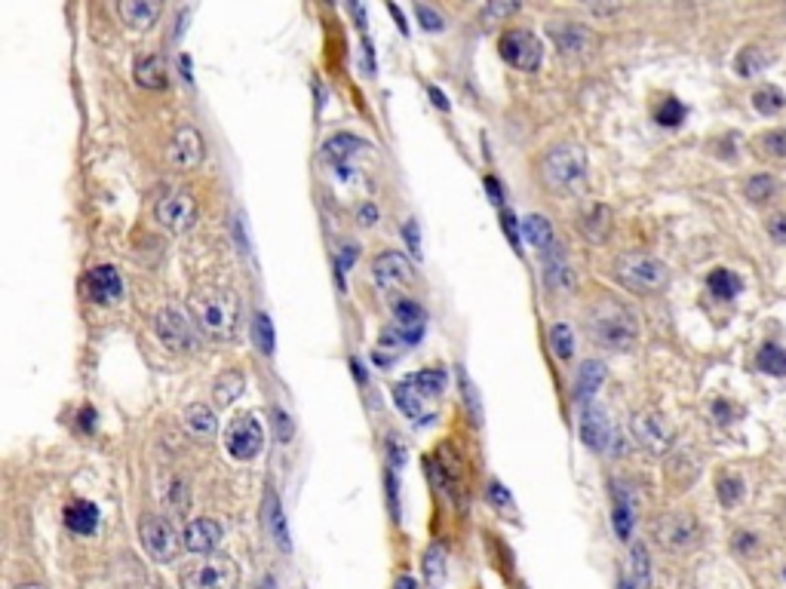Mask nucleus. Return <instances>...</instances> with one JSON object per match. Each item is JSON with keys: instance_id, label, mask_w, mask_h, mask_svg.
<instances>
[{"instance_id": "1", "label": "nucleus", "mask_w": 786, "mask_h": 589, "mask_svg": "<svg viewBox=\"0 0 786 589\" xmlns=\"http://www.w3.org/2000/svg\"><path fill=\"white\" fill-rule=\"evenodd\" d=\"M191 313L206 335L212 338H230L237 329V295L221 286H200L191 295Z\"/></svg>"}, {"instance_id": "2", "label": "nucleus", "mask_w": 786, "mask_h": 589, "mask_svg": "<svg viewBox=\"0 0 786 589\" xmlns=\"http://www.w3.org/2000/svg\"><path fill=\"white\" fill-rule=\"evenodd\" d=\"M590 335L608 350H630L639 341V320L627 304L602 301L590 313Z\"/></svg>"}, {"instance_id": "3", "label": "nucleus", "mask_w": 786, "mask_h": 589, "mask_svg": "<svg viewBox=\"0 0 786 589\" xmlns=\"http://www.w3.org/2000/svg\"><path fill=\"white\" fill-rule=\"evenodd\" d=\"M615 277L633 292L655 295L669 283V268L648 252H624L615 261Z\"/></svg>"}, {"instance_id": "4", "label": "nucleus", "mask_w": 786, "mask_h": 589, "mask_svg": "<svg viewBox=\"0 0 786 589\" xmlns=\"http://www.w3.org/2000/svg\"><path fill=\"white\" fill-rule=\"evenodd\" d=\"M544 181L553 190H577L587 178V154L581 145L575 142H559L544 154L541 163Z\"/></svg>"}, {"instance_id": "5", "label": "nucleus", "mask_w": 786, "mask_h": 589, "mask_svg": "<svg viewBox=\"0 0 786 589\" xmlns=\"http://www.w3.org/2000/svg\"><path fill=\"white\" fill-rule=\"evenodd\" d=\"M240 571L228 555H200L181 571V589H237Z\"/></svg>"}, {"instance_id": "6", "label": "nucleus", "mask_w": 786, "mask_h": 589, "mask_svg": "<svg viewBox=\"0 0 786 589\" xmlns=\"http://www.w3.org/2000/svg\"><path fill=\"white\" fill-rule=\"evenodd\" d=\"M138 537H142L145 550L160 562H172L181 546H185L181 543L176 522L160 516V513H148V516L142 519V525H138Z\"/></svg>"}, {"instance_id": "7", "label": "nucleus", "mask_w": 786, "mask_h": 589, "mask_svg": "<svg viewBox=\"0 0 786 589\" xmlns=\"http://www.w3.org/2000/svg\"><path fill=\"white\" fill-rule=\"evenodd\" d=\"M154 218L163 224L172 234H181V230L194 228L197 221V200L191 197V190L185 188H172L160 200L154 203Z\"/></svg>"}, {"instance_id": "8", "label": "nucleus", "mask_w": 786, "mask_h": 589, "mask_svg": "<svg viewBox=\"0 0 786 589\" xmlns=\"http://www.w3.org/2000/svg\"><path fill=\"white\" fill-rule=\"evenodd\" d=\"M658 543L669 553H689L700 541V525L691 513H667L655 525Z\"/></svg>"}, {"instance_id": "9", "label": "nucleus", "mask_w": 786, "mask_h": 589, "mask_svg": "<svg viewBox=\"0 0 786 589\" xmlns=\"http://www.w3.org/2000/svg\"><path fill=\"white\" fill-rule=\"evenodd\" d=\"M498 53L504 56V62H510L513 68H523V71H535L541 65V40H537L532 31L526 28H507L504 35L498 37Z\"/></svg>"}, {"instance_id": "10", "label": "nucleus", "mask_w": 786, "mask_h": 589, "mask_svg": "<svg viewBox=\"0 0 786 589\" xmlns=\"http://www.w3.org/2000/svg\"><path fill=\"white\" fill-rule=\"evenodd\" d=\"M154 331L163 344L172 347V350H194L197 347V331H194V322L179 310V307H163L157 310L154 317Z\"/></svg>"}, {"instance_id": "11", "label": "nucleus", "mask_w": 786, "mask_h": 589, "mask_svg": "<svg viewBox=\"0 0 786 589\" xmlns=\"http://www.w3.org/2000/svg\"><path fill=\"white\" fill-rule=\"evenodd\" d=\"M264 445V433L261 424L255 421V414H240L234 418L225 430V448L230 452V458L237 461H250L261 452Z\"/></svg>"}, {"instance_id": "12", "label": "nucleus", "mask_w": 786, "mask_h": 589, "mask_svg": "<svg viewBox=\"0 0 786 589\" xmlns=\"http://www.w3.org/2000/svg\"><path fill=\"white\" fill-rule=\"evenodd\" d=\"M372 273H375V283L387 289V292H400V289H409L415 283L412 261L405 259L403 252H396V249H387V252L378 255V259L372 261Z\"/></svg>"}, {"instance_id": "13", "label": "nucleus", "mask_w": 786, "mask_h": 589, "mask_svg": "<svg viewBox=\"0 0 786 589\" xmlns=\"http://www.w3.org/2000/svg\"><path fill=\"white\" fill-rule=\"evenodd\" d=\"M633 436L642 448H648V452H655V454H664L667 448L673 445L676 430L660 411H639L633 418Z\"/></svg>"}, {"instance_id": "14", "label": "nucleus", "mask_w": 786, "mask_h": 589, "mask_svg": "<svg viewBox=\"0 0 786 589\" xmlns=\"http://www.w3.org/2000/svg\"><path fill=\"white\" fill-rule=\"evenodd\" d=\"M581 439L587 448H593V452H608V448H615L611 442H618V433L615 427H611V421L606 418V411L599 409V405H584L581 411Z\"/></svg>"}, {"instance_id": "15", "label": "nucleus", "mask_w": 786, "mask_h": 589, "mask_svg": "<svg viewBox=\"0 0 786 589\" xmlns=\"http://www.w3.org/2000/svg\"><path fill=\"white\" fill-rule=\"evenodd\" d=\"M541 264H544V279L553 292H572L575 289V273H572V264L566 259V249H562L556 239L541 249Z\"/></svg>"}, {"instance_id": "16", "label": "nucleus", "mask_w": 786, "mask_h": 589, "mask_svg": "<svg viewBox=\"0 0 786 589\" xmlns=\"http://www.w3.org/2000/svg\"><path fill=\"white\" fill-rule=\"evenodd\" d=\"M547 35L562 53H572V56L590 53L593 44H596V35L581 22H550Z\"/></svg>"}, {"instance_id": "17", "label": "nucleus", "mask_w": 786, "mask_h": 589, "mask_svg": "<svg viewBox=\"0 0 786 589\" xmlns=\"http://www.w3.org/2000/svg\"><path fill=\"white\" fill-rule=\"evenodd\" d=\"M169 160L179 169H194L203 160V136L194 127H179L169 142Z\"/></svg>"}, {"instance_id": "18", "label": "nucleus", "mask_w": 786, "mask_h": 589, "mask_svg": "<svg viewBox=\"0 0 786 589\" xmlns=\"http://www.w3.org/2000/svg\"><path fill=\"white\" fill-rule=\"evenodd\" d=\"M181 543H185L188 553L197 555H212L215 546L221 543V525L212 519H194L188 522L185 531H181Z\"/></svg>"}, {"instance_id": "19", "label": "nucleus", "mask_w": 786, "mask_h": 589, "mask_svg": "<svg viewBox=\"0 0 786 589\" xmlns=\"http://www.w3.org/2000/svg\"><path fill=\"white\" fill-rule=\"evenodd\" d=\"M393 317H396V329L403 331V338L409 344H418L421 335H424V326H427V313L424 307L412 298H396L393 301Z\"/></svg>"}, {"instance_id": "20", "label": "nucleus", "mask_w": 786, "mask_h": 589, "mask_svg": "<svg viewBox=\"0 0 786 589\" xmlns=\"http://www.w3.org/2000/svg\"><path fill=\"white\" fill-rule=\"evenodd\" d=\"M87 289H89V298H93V301L107 304V301H117V298L123 295V279L111 264H98V268L89 270Z\"/></svg>"}, {"instance_id": "21", "label": "nucleus", "mask_w": 786, "mask_h": 589, "mask_svg": "<svg viewBox=\"0 0 786 589\" xmlns=\"http://www.w3.org/2000/svg\"><path fill=\"white\" fill-rule=\"evenodd\" d=\"M132 74H136L138 86H145V89H167V83H169V68L160 53H142L136 59Z\"/></svg>"}, {"instance_id": "22", "label": "nucleus", "mask_w": 786, "mask_h": 589, "mask_svg": "<svg viewBox=\"0 0 786 589\" xmlns=\"http://www.w3.org/2000/svg\"><path fill=\"white\" fill-rule=\"evenodd\" d=\"M264 525H268V534L280 550L289 553L292 550V537H289V525L283 516V507H280V497L274 488H268V497H264Z\"/></svg>"}, {"instance_id": "23", "label": "nucleus", "mask_w": 786, "mask_h": 589, "mask_svg": "<svg viewBox=\"0 0 786 589\" xmlns=\"http://www.w3.org/2000/svg\"><path fill=\"white\" fill-rule=\"evenodd\" d=\"M393 400H396V405H400V409H403L405 414H409L412 421H415V424H418V421H421V424H427V421H434V409H427V405H424L427 396H421L418 390L412 387L405 378L393 387Z\"/></svg>"}, {"instance_id": "24", "label": "nucleus", "mask_w": 786, "mask_h": 589, "mask_svg": "<svg viewBox=\"0 0 786 589\" xmlns=\"http://www.w3.org/2000/svg\"><path fill=\"white\" fill-rule=\"evenodd\" d=\"M117 13L123 15V22L132 25V28H148V25H154L157 15L163 13V4H157V0H123L117 6Z\"/></svg>"}, {"instance_id": "25", "label": "nucleus", "mask_w": 786, "mask_h": 589, "mask_svg": "<svg viewBox=\"0 0 786 589\" xmlns=\"http://www.w3.org/2000/svg\"><path fill=\"white\" fill-rule=\"evenodd\" d=\"M362 147H369L362 138L351 136V132H335V136L329 138L326 145H322V157L338 163V166H347V160H351L353 154H360Z\"/></svg>"}, {"instance_id": "26", "label": "nucleus", "mask_w": 786, "mask_h": 589, "mask_svg": "<svg viewBox=\"0 0 786 589\" xmlns=\"http://www.w3.org/2000/svg\"><path fill=\"white\" fill-rule=\"evenodd\" d=\"M602 381H606V366H602L599 360H587L581 369H577V378H575V396L581 402L590 405L593 393L602 387Z\"/></svg>"}, {"instance_id": "27", "label": "nucleus", "mask_w": 786, "mask_h": 589, "mask_svg": "<svg viewBox=\"0 0 786 589\" xmlns=\"http://www.w3.org/2000/svg\"><path fill=\"white\" fill-rule=\"evenodd\" d=\"M65 525H68L74 534H93L98 528V507L89 501H74L68 510H65Z\"/></svg>"}, {"instance_id": "28", "label": "nucleus", "mask_w": 786, "mask_h": 589, "mask_svg": "<svg viewBox=\"0 0 786 589\" xmlns=\"http://www.w3.org/2000/svg\"><path fill=\"white\" fill-rule=\"evenodd\" d=\"M405 381H409V384L415 387L421 396L434 400V396H440L445 390V384H449V375H445V369H421V371L409 375Z\"/></svg>"}, {"instance_id": "29", "label": "nucleus", "mask_w": 786, "mask_h": 589, "mask_svg": "<svg viewBox=\"0 0 786 589\" xmlns=\"http://www.w3.org/2000/svg\"><path fill=\"white\" fill-rule=\"evenodd\" d=\"M185 424H188V430H191L194 436L206 439V436H212V433H215V427H219V421H215V414H212L209 405H203V402H191V405H188V409H185Z\"/></svg>"}, {"instance_id": "30", "label": "nucleus", "mask_w": 786, "mask_h": 589, "mask_svg": "<svg viewBox=\"0 0 786 589\" xmlns=\"http://www.w3.org/2000/svg\"><path fill=\"white\" fill-rule=\"evenodd\" d=\"M768 65H771V56H768L762 46H743L738 53V59H734V71H738L740 77H756Z\"/></svg>"}, {"instance_id": "31", "label": "nucleus", "mask_w": 786, "mask_h": 589, "mask_svg": "<svg viewBox=\"0 0 786 589\" xmlns=\"http://www.w3.org/2000/svg\"><path fill=\"white\" fill-rule=\"evenodd\" d=\"M611 525L620 541H630L633 534V503L620 488H615V507H611Z\"/></svg>"}, {"instance_id": "32", "label": "nucleus", "mask_w": 786, "mask_h": 589, "mask_svg": "<svg viewBox=\"0 0 786 589\" xmlns=\"http://www.w3.org/2000/svg\"><path fill=\"white\" fill-rule=\"evenodd\" d=\"M243 390H246V378L240 375V371H225V375L215 381L212 393H215V402H219L221 409H225V405L240 400V393H243Z\"/></svg>"}, {"instance_id": "33", "label": "nucleus", "mask_w": 786, "mask_h": 589, "mask_svg": "<svg viewBox=\"0 0 786 589\" xmlns=\"http://www.w3.org/2000/svg\"><path fill=\"white\" fill-rule=\"evenodd\" d=\"M707 286H709V292H713L716 298H722V301H728V298H734L743 289V283H740V277L734 270H728V268H716L713 273H709L707 277Z\"/></svg>"}, {"instance_id": "34", "label": "nucleus", "mask_w": 786, "mask_h": 589, "mask_svg": "<svg viewBox=\"0 0 786 589\" xmlns=\"http://www.w3.org/2000/svg\"><path fill=\"white\" fill-rule=\"evenodd\" d=\"M405 347H409V341L403 338L400 329H384L382 338H378V347H375V362H393L396 356H400Z\"/></svg>"}, {"instance_id": "35", "label": "nucleus", "mask_w": 786, "mask_h": 589, "mask_svg": "<svg viewBox=\"0 0 786 589\" xmlns=\"http://www.w3.org/2000/svg\"><path fill=\"white\" fill-rule=\"evenodd\" d=\"M424 580L427 586H440L443 577H445V550L443 543H430L424 550Z\"/></svg>"}, {"instance_id": "36", "label": "nucleus", "mask_w": 786, "mask_h": 589, "mask_svg": "<svg viewBox=\"0 0 786 589\" xmlns=\"http://www.w3.org/2000/svg\"><path fill=\"white\" fill-rule=\"evenodd\" d=\"M756 366L765 371V375H777V378H783L786 375V350L781 344H771L768 341L762 350H759V356H756Z\"/></svg>"}, {"instance_id": "37", "label": "nucleus", "mask_w": 786, "mask_h": 589, "mask_svg": "<svg viewBox=\"0 0 786 589\" xmlns=\"http://www.w3.org/2000/svg\"><path fill=\"white\" fill-rule=\"evenodd\" d=\"M523 228H526V237L528 243L537 246V249H547L553 243V228L544 215H526L523 218Z\"/></svg>"}, {"instance_id": "38", "label": "nucleus", "mask_w": 786, "mask_h": 589, "mask_svg": "<svg viewBox=\"0 0 786 589\" xmlns=\"http://www.w3.org/2000/svg\"><path fill=\"white\" fill-rule=\"evenodd\" d=\"M550 347L553 353L559 356V360H572L575 353V331L568 322H556V326L550 329Z\"/></svg>"}, {"instance_id": "39", "label": "nucleus", "mask_w": 786, "mask_h": 589, "mask_svg": "<svg viewBox=\"0 0 786 589\" xmlns=\"http://www.w3.org/2000/svg\"><path fill=\"white\" fill-rule=\"evenodd\" d=\"M252 338L264 356L274 353V322H271L268 313H255L252 317Z\"/></svg>"}, {"instance_id": "40", "label": "nucleus", "mask_w": 786, "mask_h": 589, "mask_svg": "<svg viewBox=\"0 0 786 589\" xmlns=\"http://www.w3.org/2000/svg\"><path fill=\"white\" fill-rule=\"evenodd\" d=\"M783 105H786V98L777 86H762L756 96H752V107H756L759 114H765V117H774Z\"/></svg>"}, {"instance_id": "41", "label": "nucleus", "mask_w": 786, "mask_h": 589, "mask_svg": "<svg viewBox=\"0 0 786 589\" xmlns=\"http://www.w3.org/2000/svg\"><path fill=\"white\" fill-rule=\"evenodd\" d=\"M716 488H719V503H722V507H738L743 501V492H747V488H743V479L734 476V472L719 479Z\"/></svg>"}, {"instance_id": "42", "label": "nucleus", "mask_w": 786, "mask_h": 589, "mask_svg": "<svg viewBox=\"0 0 786 589\" xmlns=\"http://www.w3.org/2000/svg\"><path fill=\"white\" fill-rule=\"evenodd\" d=\"M777 190V181L771 176H752L747 181V188H743V194H747L750 203H768L774 197Z\"/></svg>"}, {"instance_id": "43", "label": "nucleus", "mask_w": 786, "mask_h": 589, "mask_svg": "<svg viewBox=\"0 0 786 589\" xmlns=\"http://www.w3.org/2000/svg\"><path fill=\"white\" fill-rule=\"evenodd\" d=\"M608 224H611V212L608 206H593V212L584 218V234L593 237V239H606L608 234Z\"/></svg>"}, {"instance_id": "44", "label": "nucleus", "mask_w": 786, "mask_h": 589, "mask_svg": "<svg viewBox=\"0 0 786 589\" xmlns=\"http://www.w3.org/2000/svg\"><path fill=\"white\" fill-rule=\"evenodd\" d=\"M651 565H648V550L645 543H633V584L639 589H648Z\"/></svg>"}, {"instance_id": "45", "label": "nucleus", "mask_w": 786, "mask_h": 589, "mask_svg": "<svg viewBox=\"0 0 786 589\" xmlns=\"http://www.w3.org/2000/svg\"><path fill=\"white\" fill-rule=\"evenodd\" d=\"M655 117L660 127H679V123L685 120V105L676 102V98H664V102L658 105Z\"/></svg>"}, {"instance_id": "46", "label": "nucleus", "mask_w": 786, "mask_h": 589, "mask_svg": "<svg viewBox=\"0 0 786 589\" xmlns=\"http://www.w3.org/2000/svg\"><path fill=\"white\" fill-rule=\"evenodd\" d=\"M458 384H461V390H464V405L470 409V418L476 421H483V409H479V400H476V390H474V384H470V378H467V371L461 369L458 371Z\"/></svg>"}, {"instance_id": "47", "label": "nucleus", "mask_w": 786, "mask_h": 589, "mask_svg": "<svg viewBox=\"0 0 786 589\" xmlns=\"http://www.w3.org/2000/svg\"><path fill=\"white\" fill-rule=\"evenodd\" d=\"M759 145L765 147L768 157H786V129H771L759 138Z\"/></svg>"}, {"instance_id": "48", "label": "nucleus", "mask_w": 786, "mask_h": 589, "mask_svg": "<svg viewBox=\"0 0 786 589\" xmlns=\"http://www.w3.org/2000/svg\"><path fill=\"white\" fill-rule=\"evenodd\" d=\"M415 15H418V22L424 25L427 31H440L443 25H445L443 15L436 13L434 6H427V4H415Z\"/></svg>"}, {"instance_id": "49", "label": "nucleus", "mask_w": 786, "mask_h": 589, "mask_svg": "<svg viewBox=\"0 0 786 589\" xmlns=\"http://www.w3.org/2000/svg\"><path fill=\"white\" fill-rule=\"evenodd\" d=\"M768 237H771L774 243L786 246V212H777L774 218H768Z\"/></svg>"}, {"instance_id": "50", "label": "nucleus", "mask_w": 786, "mask_h": 589, "mask_svg": "<svg viewBox=\"0 0 786 589\" xmlns=\"http://www.w3.org/2000/svg\"><path fill=\"white\" fill-rule=\"evenodd\" d=\"M387 452H391V463L393 467H403L405 461V442L396 433H391V439H387Z\"/></svg>"}, {"instance_id": "51", "label": "nucleus", "mask_w": 786, "mask_h": 589, "mask_svg": "<svg viewBox=\"0 0 786 589\" xmlns=\"http://www.w3.org/2000/svg\"><path fill=\"white\" fill-rule=\"evenodd\" d=\"M510 13H519L516 0H510V4H489V6L483 10L485 19H498V15H510Z\"/></svg>"}, {"instance_id": "52", "label": "nucleus", "mask_w": 786, "mask_h": 589, "mask_svg": "<svg viewBox=\"0 0 786 589\" xmlns=\"http://www.w3.org/2000/svg\"><path fill=\"white\" fill-rule=\"evenodd\" d=\"M501 224H504V230H507V239H510L513 246L519 249V228H516V215L504 209V212H501Z\"/></svg>"}, {"instance_id": "53", "label": "nucleus", "mask_w": 786, "mask_h": 589, "mask_svg": "<svg viewBox=\"0 0 786 589\" xmlns=\"http://www.w3.org/2000/svg\"><path fill=\"white\" fill-rule=\"evenodd\" d=\"M489 501L495 503V507H510V494H507V488H504L501 482H492L489 485Z\"/></svg>"}, {"instance_id": "54", "label": "nucleus", "mask_w": 786, "mask_h": 589, "mask_svg": "<svg viewBox=\"0 0 786 589\" xmlns=\"http://www.w3.org/2000/svg\"><path fill=\"white\" fill-rule=\"evenodd\" d=\"M405 239H409V249L415 255H421V234H418V221L409 218L405 221Z\"/></svg>"}, {"instance_id": "55", "label": "nucleus", "mask_w": 786, "mask_h": 589, "mask_svg": "<svg viewBox=\"0 0 786 589\" xmlns=\"http://www.w3.org/2000/svg\"><path fill=\"white\" fill-rule=\"evenodd\" d=\"M353 259H357V243H347L342 249V259H338V268L342 270H351L353 268Z\"/></svg>"}, {"instance_id": "56", "label": "nucleus", "mask_w": 786, "mask_h": 589, "mask_svg": "<svg viewBox=\"0 0 786 589\" xmlns=\"http://www.w3.org/2000/svg\"><path fill=\"white\" fill-rule=\"evenodd\" d=\"M485 190H489V197H492V203H504V194H501V185H498V178L495 176H485Z\"/></svg>"}, {"instance_id": "57", "label": "nucleus", "mask_w": 786, "mask_h": 589, "mask_svg": "<svg viewBox=\"0 0 786 589\" xmlns=\"http://www.w3.org/2000/svg\"><path fill=\"white\" fill-rule=\"evenodd\" d=\"M427 93H430V98H434V105H436V107H443V111H449V98H445V93H443L440 86H434V83H430Z\"/></svg>"}, {"instance_id": "58", "label": "nucleus", "mask_w": 786, "mask_h": 589, "mask_svg": "<svg viewBox=\"0 0 786 589\" xmlns=\"http://www.w3.org/2000/svg\"><path fill=\"white\" fill-rule=\"evenodd\" d=\"M357 215H360V224H375L378 209H375V206H372V203H362Z\"/></svg>"}, {"instance_id": "59", "label": "nucleus", "mask_w": 786, "mask_h": 589, "mask_svg": "<svg viewBox=\"0 0 786 589\" xmlns=\"http://www.w3.org/2000/svg\"><path fill=\"white\" fill-rule=\"evenodd\" d=\"M387 13H391V15H393V19H396V22H400V31H409V25H405V19H403V10H400V6L387 4Z\"/></svg>"}, {"instance_id": "60", "label": "nucleus", "mask_w": 786, "mask_h": 589, "mask_svg": "<svg viewBox=\"0 0 786 589\" xmlns=\"http://www.w3.org/2000/svg\"><path fill=\"white\" fill-rule=\"evenodd\" d=\"M590 10H593V13H602V15H606V13H618V10H620V6H618V4H608V6H599V4H590Z\"/></svg>"}, {"instance_id": "61", "label": "nucleus", "mask_w": 786, "mask_h": 589, "mask_svg": "<svg viewBox=\"0 0 786 589\" xmlns=\"http://www.w3.org/2000/svg\"><path fill=\"white\" fill-rule=\"evenodd\" d=\"M396 589H418V584H415V577H400L396 580Z\"/></svg>"}, {"instance_id": "62", "label": "nucleus", "mask_w": 786, "mask_h": 589, "mask_svg": "<svg viewBox=\"0 0 786 589\" xmlns=\"http://www.w3.org/2000/svg\"><path fill=\"white\" fill-rule=\"evenodd\" d=\"M15 589H46V586H40V584H22V586H15Z\"/></svg>"}, {"instance_id": "63", "label": "nucleus", "mask_w": 786, "mask_h": 589, "mask_svg": "<svg viewBox=\"0 0 786 589\" xmlns=\"http://www.w3.org/2000/svg\"><path fill=\"white\" fill-rule=\"evenodd\" d=\"M259 589H274V580H264V584Z\"/></svg>"}, {"instance_id": "64", "label": "nucleus", "mask_w": 786, "mask_h": 589, "mask_svg": "<svg viewBox=\"0 0 786 589\" xmlns=\"http://www.w3.org/2000/svg\"><path fill=\"white\" fill-rule=\"evenodd\" d=\"M620 589H633V584L630 580H620Z\"/></svg>"}]
</instances>
